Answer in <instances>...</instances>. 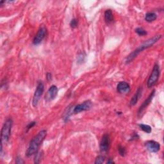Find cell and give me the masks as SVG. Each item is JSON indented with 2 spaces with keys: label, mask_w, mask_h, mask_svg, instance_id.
Listing matches in <instances>:
<instances>
[{
  "label": "cell",
  "mask_w": 164,
  "mask_h": 164,
  "mask_svg": "<svg viewBox=\"0 0 164 164\" xmlns=\"http://www.w3.org/2000/svg\"><path fill=\"white\" fill-rule=\"evenodd\" d=\"M57 94H58V88L55 85H52L48 89L45 96L46 101L48 102L51 101L55 99Z\"/></svg>",
  "instance_id": "10"
},
{
  "label": "cell",
  "mask_w": 164,
  "mask_h": 164,
  "mask_svg": "<svg viewBox=\"0 0 164 164\" xmlns=\"http://www.w3.org/2000/svg\"><path fill=\"white\" fill-rule=\"evenodd\" d=\"M160 66L158 64L156 63L153 68L152 72L150 76H149L148 78V80L147 82V86L148 88L153 87L156 83V82H158L160 77Z\"/></svg>",
  "instance_id": "4"
},
{
  "label": "cell",
  "mask_w": 164,
  "mask_h": 164,
  "mask_svg": "<svg viewBox=\"0 0 164 164\" xmlns=\"http://www.w3.org/2000/svg\"><path fill=\"white\" fill-rule=\"evenodd\" d=\"M105 20L106 24H111L113 22V12L110 9L106 10L105 12Z\"/></svg>",
  "instance_id": "14"
},
{
  "label": "cell",
  "mask_w": 164,
  "mask_h": 164,
  "mask_svg": "<svg viewBox=\"0 0 164 164\" xmlns=\"http://www.w3.org/2000/svg\"><path fill=\"white\" fill-rule=\"evenodd\" d=\"M47 30L44 26H41L38 30L37 34L33 39V43L34 45H39L41 43V42L44 40L46 35Z\"/></svg>",
  "instance_id": "7"
},
{
  "label": "cell",
  "mask_w": 164,
  "mask_h": 164,
  "mask_svg": "<svg viewBox=\"0 0 164 164\" xmlns=\"http://www.w3.org/2000/svg\"><path fill=\"white\" fill-rule=\"evenodd\" d=\"M135 32L138 35H139V36H145V35H147V32L142 28H137L135 30Z\"/></svg>",
  "instance_id": "17"
},
{
  "label": "cell",
  "mask_w": 164,
  "mask_h": 164,
  "mask_svg": "<svg viewBox=\"0 0 164 164\" xmlns=\"http://www.w3.org/2000/svg\"><path fill=\"white\" fill-rule=\"evenodd\" d=\"M117 90L119 94H126L130 92V86L126 82H120L117 85Z\"/></svg>",
  "instance_id": "12"
},
{
  "label": "cell",
  "mask_w": 164,
  "mask_h": 164,
  "mask_svg": "<svg viewBox=\"0 0 164 164\" xmlns=\"http://www.w3.org/2000/svg\"><path fill=\"white\" fill-rule=\"evenodd\" d=\"M92 103L91 101H90V100L85 101L81 104L77 105L73 109V113H78L82 112L89 110L92 108Z\"/></svg>",
  "instance_id": "8"
},
{
  "label": "cell",
  "mask_w": 164,
  "mask_h": 164,
  "mask_svg": "<svg viewBox=\"0 0 164 164\" xmlns=\"http://www.w3.org/2000/svg\"><path fill=\"white\" fill-rule=\"evenodd\" d=\"M118 151L121 156H124L126 154V149L124 147L119 146L118 147Z\"/></svg>",
  "instance_id": "20"
},
{
  "label": "cell",
  "mask_w": 164,
  "mask_h": 164,
  "mask_svg": "<svg viewBox=\"0 0 164 164\" xmlns=\"http://www.w3.org/2000/svg\"><path fill=\"white\" fill-rule=\"evenodd\" d=\"M35 123H36L34 122V121H33V122H31V123H30L29 124H28L27 127H26V132H28L30 129H32V128L35 125Z\"/></svg>",
  "instance_id": "22"
},
{
  "label": "cell",
  "mask_w": 164,
  "mask_h": 164,
  "mask_svg": "<svg viewBox=\"0 0 164 164\" xmlns=\"http://www.w3.org/2000/svg\"><path fill=\"white\" fill-rule=\"evenodd\" d=\"M139 126L140 127V128L142 131L145 132L147 133H150L152 132L151 127L149 125L144 124H139Z\"/></svg>",
  "instance_id": "16"
},
{
  "label": "cell",
  "mask_w": 164,
  "mask_h": 164,
  "mask_svg": "<svg viewBox=\"0 0 164 164\" xmlns=\"http://www.w3.org/2000/svg\"><path fill=\"white\" fill-rule=\"evenodd\" d=\"M107 163H109H109H112H112H115V162H113V160L112 158H110V159L107 161Z\"/></svg>",
  "instance_id": "26"
},
{
  "label": "cell",
  "mask_w": 164,
  "mask_h": 164,
  "mask_svg": "<svg viewBox=\"0 0 164 164\" xmlns=\"http://www.w3.org/2000/svg\"><path fill=\"white\" fill-rule=\"evenodd\" d=\"M105 160V156H102V155H99V156H98L96 158L95 163L96 164H101V163H104Z\"/></svg>",
  "instance_id": "19"
},
{
  "label": "cell",
  "mask_w": 164,
  "mask_h": 164,
  "mask_svg": "<svg viewBox=\"0 0 164 164\" xmlns=\"http://www.w3.org/2000/svg\"><path fill=\"white\" fill-rule=\"evenodd\" d=\"M42 157V152L37 151L36 153V155H35V156L34 162L35 163H39Z\"/></svg>",
  "instance_id": "18"
},
{
  "label": "cell",
  "mask_w": 164,
  "mask_h": 164,
  "mask_svg": "<svg viewBox=\"0 0 164 164\" xmlns=\"http://www.w3.org/2000/svg\"><path fill=\"white\" fill-rule=\"evenodd\" d=\"M157 18V15L154 12H147L145 16V20L147 22L151 23L155 21Z\"/></svg>",
  "instance_id": "15"
},
{
  "label": "cell",
  "mask_w": 164,
  "mask_h": 164,
  "mask_svg": "<svg viewBox=\"0 0 164 164\" xmlns=\"http://www.w3.org/2000/svg\"><path fill=\"white\" fill-rule=\"evenodd\" d=\"M46 78H47V80H48V81L51 80V78H52V75H51V73H48L46 74Z\"/></svg>",
  "instance_id": "25"
},
{
  "label": "cell",
  "mask_w": 164,
  "mask_h": 164,
  "mask_svg": "<svg viewBox=\"0 0 164 164\" xmlns=\"http://www.w3.org/2000/svg\"><path fill=\"white\" fill-rule=\"evenodd\" d=\"M155 92H156V90H153L151 93L150 94V95H149L147 99H146V100L144 101V102L142 103L141 105V106H140V108L139 109V111H138V114L139 116H140L141 114L144 112V111L146 110V109L148 105L151 103V102L152 101L153 97H154L155 96Z\"/></svg>",
  "instance_id": "11"
},
{
  "label": "cell",
  "mask_w": 164,
  "mask_h": 164,
  "mask_svg": "<svg viewBox=\"0 0 164 164\" xmlns=\"http://www.w3.org/2000/svg\"><path fill=\"white\" fill-rule=\"evenodd\" d=\"M142 92H143V89H142V87H140L137 92H136V93H135L134 94V96L132 97V99H131V101H130V105L131 106H134L136 105L138 102V101L139 100V99L140 97H141L142 96Z\"/></svg>",
  "instance_id": "13"
},
{
  "label": "cell",
  "mask_w": 164,
  "mask_h": 164,
  "mask_svg": "<svg viewBox=\"0 0 164 164\" xmlns=\"http://www.w3.org/2000/svg\"><path fill=\"white\" fill-rule=\"evenodd\" d=\"M46 135L47 131L46 130H42L32 139L26 152V156L27 157H30L31 156L37 153L41 143L44 140Z\"/></svg>",
  "instance_id": "2"
},
{
  "label": "cell",
  "mask_w": 164,
  "mask_h": 164,
  "mask_svg": "<svg viewBox=\"0 0 164 164\" xmlns=\"http://www.w3.org/2000/svg\"><path fill=\"white\" fill-rule=\"evenodd\" d=\"M78 25V19L74 18L70 22V26L72 28H76Z\"/></svg>",
  "instance_id": "21"
},
{
  "label": "cell",
  "mask_w": 164,
  "mask_h": 164,
  "mask_svg": "<svg viewBox=\"0 0 164 164\" xmlns=\"http://www.w3.org/2000/svg\"><path fill=\"white\" fill-rule=\"evenodd\" d=\"M145 146L147 151L151 153H157L160 149V144L154 140H149L146 142Z\"/></svg>",
  "instance_id": "9"
},
{
  "label": "cell",
  "mask_w": 164,
  "mask_h": 164,
  "mask_svg": "<svg viewBox=\"0 0 164 164\" xmlns=\"http://www.w3.org/2000/svg\"><path fill=\"white\" fill-rule=\"evenodd\" d=\"M110 139L109 134L105 133L102 137L100 144H99V149L101 153H106L110 148Z\"/></svg>",
  "instance_id": "6"
},
{
  "label": "cell",
  "mask_w": 164,
  "mask_h": 164,
  "mask_svg": "<svg viewBox=\"0 0 164 164\" xmlns=\"http://www.w3.org/2000/svg\"><path fill=\"white\" fill-rule=\"evenodd\" d=\"M44 85L43 82L42 81H39L37 83L36 90L35 91L32 100V105L33 107H37V106L40 99L44 92Z\"/></svg>",
  "instance_id": "5"
},
{
  "label": "cell",
  "mask_w": 164,
  "mask_h": 164,
  "mask_svg": "<svg viewBox=\"0 0 164 164\" xmlns=\"http://www.w3.org/2000/svg\"><path fill=\"white\" fill-rule=\"evenodd\" d=\"M13 125V121L12 119H8L3 125L1 131V143L5 144L9 141L12 128Z\"/></svg>",
  "instance_id": "3"
},
{
  "label": "cell",
  "mask_w": 164,
  "mask_h": 164,
  "mask_svg": "<svg viewBox=\"0 0 164 164\" xmlns=\"http://www.w3.org/2000/svg\"><path fill=\"white\" fill-rule=\"evenodd\" d=\"M162 37V35H155L153 37L147 39L146 41H144L143 43L140 44L137 48H136L135 50L132 52L129 55H128L125 60V63L126 64L131 63L136 57L145 49L151 47L154 44H156L158 40H160Z\"/></svg>",
  "instance_id": "1"
},
{
  "label": "cell",
  "mask_w": 164,
  "mask_h": 164,
  "mask_svg": "<svg viewBox=\"0 0 164 164\" xmlns=\"http://www.w3.org/2000/svg\"><path fill=\"white\" fill-rule=\"evenodd\" d=\"M139 139V136L137 134V133H133V135L131 137L130 140H137Z\"/></svg>",
  "instance_id": "24"
},
{
  "label": "cell",
  "mask_w": 164,
  "mask_h": 164,
  "mask_svg": "<svg viewBox=\"0 0 164 164\" xmlns=\"http://www.w3.org/2000/svg\"><path fill=\"white\" fill-rule=\"evenodd\" d=\"M16 163L17 164H23L25 163V162L20 156H17V158H16Z\"/></svg>",
  "instance_id": "23"
}]
</instances>
